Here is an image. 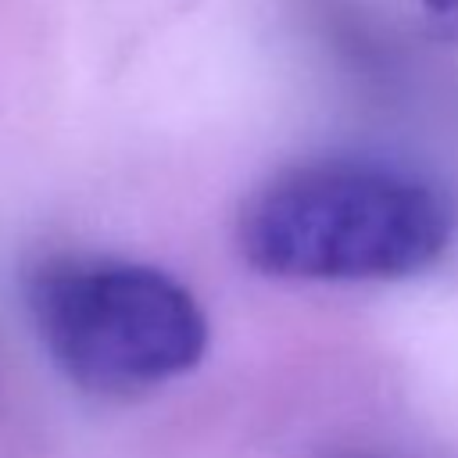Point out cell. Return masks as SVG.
I'll use <instances>...</instances> for the list:
<instances>
[{"label":"cell","instance_id":"cell-1","mask_svg":"<svg viewBox=\"0 0 458 458\" xmlns=\"http://www.w3.org/2000/svg\"><path fill=\"white\" fill-rule=\"evenodd\" d=\"M451 208L422 179L376 161L326 157L265 179L236 215L243 261L276 279H408L447 250Z\"/></svg>","mask_w":458,"mask_h":458},{"label":"cell","instance_id":"cell-2","mask_svg":"<svg viewBox=\"0 0 458 458\" xmlns=\"http://www.w3.org/2000/svg\"><path fill=\"white\" fill-rule=\"evenodd\" d=\"M25 311L57 372L100 397L165 386L208 351V315L197 297L147 261L39 258L25 272Z\"/></svg>","mask_w":458,"mask_h":458},{"label":"cell","instance_id":"cell-3","mask_svg":"<svg viewBox=\"0 0 458 458\" xmlns=\"http://www.w3.org/2000/svg\"><path fill=\"white\" fill-rule=\"evenodd\" d=\"M422 7L444 36L458 39V0H422Z\"/></svg>","mask_w":458,"mask_h":458}]
</instances>
